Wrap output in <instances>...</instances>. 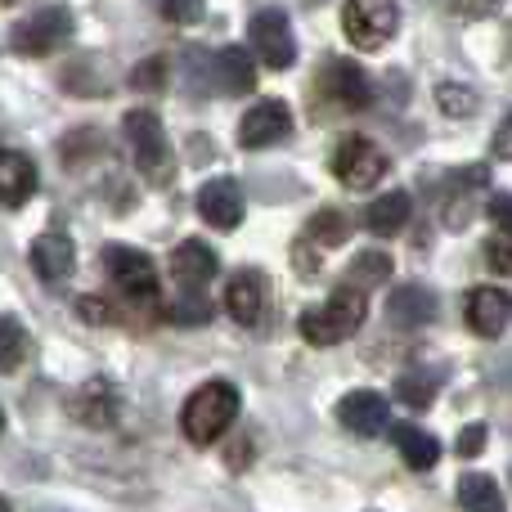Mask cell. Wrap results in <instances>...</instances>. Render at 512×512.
<instances>
[{
	"label": "cell",
	"instance_id": "cell-15",
	"mask_svg": "<svg viewBox=\"0 0 512 512\" xmlns=\"http://www.w3.org/2000/svg\"><path fill=\"white\" fill-rule=\"evenodd\" d=\"M512 324V292L504 288H472L468 292V328L477 337H499Z\"/></svg>",
	"mask_w": 512,
	"mask_h": 512
},
{
	"label": "cell",
	"instance_id": "cell-10",
	"mask_svg": "<svg viewBox=\"0 0 512 512\" xmlns=\"http://www.w3.org/2000/svg\"><path fill=\"white\" fill-rule=\"evenodd\" d=\"M292 135V113L283 99H261L248 108V117L239 122V144L243 149H270V144Z\"/></svg>",
	"mask_w": 512,
	"mask_h": 512
},
{
	"label": "cell",
	"instance_id": "cell-35",
	"mask_svg": "<svg viewBox=\"0 0 512 512\" xmlns=\"http://www.w3.org/2000/svg\"><path fill=\"white\" fill-rule=\"evenodd\" d=\"M490 221L499 234H512V194H495L490 198Z\"/></svg>",
	"mask_w": 512,
	"mask_h": 512
},
{
	"label": "cell",
	"instance_id": "cell-3",
	"mask_svg": "<svg viewBox=\"0 0 512 512\" xmlns=\"http://www.w3.org/2000/svg\"><path fill=\"white\" fill-rule=\"evenodd\" d=\"M122 122H126V140H131V149H135L140 176L149 180V185H167L176 162H171V144H167V131H162L158 113H153V108H131Z\"/></svg>",
	"mask_w": 512,
	"mask_h": 512
},
{
	"label": "cell",
	"instance_id": "cell-36",
	"mask_svg": "<svg viewBox=\"0 0 512 512\" xmlns=\"http://www.w3.org/2000/svg\"><path fill=\"white\" fill-rule=\"evenodd\" d=\"M481 445H486V423H472L468 432L459 436V459H477Z\"/></svg>",
	"mask_w": 512,
	"mask_h": 512
},
{
	"label": "cell",
	"instance_id": "cell-25",
	"mask_svg": "<svg viewBox=\"0 0 512 512\" xmlns=\"http://www.w3.org/2000/svg\"><path fill=\"white\" fill-rule=\"evenodd\" d=\"M436 387H441V373L436 369H409V373H400L396 396L405 400L409 409H427L436 400Z\"/></svg>",
	"mask_w": 512,
	"mask_h": 512
},
{
	"label": "cell",
	"instance_id": "cell-11",
	"mask_svg": "<svg viewBox=\"0 0 512 512\" xmlns=\"http://www.w3.org/2000/svg\"><path fill=\"white\" fill-rule=\"evenodd\" d=\"M203 63V77L216 81V90L221 95H248L256 86V68H252V54L243 50V45H221L216 54H207Z\"/></svg>",
	"mask_w": 512,
	"mask_h": 512
},
{
	"label": "cell",
	"instance_id": "cell-8",
	"mask_svg": "<svg viewBox=\"0 0 512 512\" xmlns=\"http://www.w3.org/2000/svg\"><path fill=\"white\" fill-rule=\"evenodd\" d=\"M333 176L346 189H373L387 176V153L369 140V135H346L333 149Z\"/></svg>",
	"mask_w": 512,
	"mask_h": 512
},
{
	"label": "cell",
	"instance_id": "cell-23",
	"mask_svg": "<svg viewBox=\"0 0 512 512\" xmlns=\"http://www.w3.org/2000/svg\"><path fill=\"white\" fill-rule=\"evenodd\" d=\"M391 441H396L405 468H414V472L436 468V459H441V441H436V436H427L423 427H414V423H396V427H391Z\"/></svg>",
	"mask_w": 512,
	"mask_h": 512
},
{
	"label": "cell",
	"instance_id": "cell-29",
	"mask_svg": "<svg viewBox=\"0 0 512 512\" xmlns=\"http://www.w3.org/2000/svg\"><path fill=\"white\" fill-rule=\"evenodd\" d=\"M0 337H5V346H0V369L14 373L18 364H23V355H27V333H23V324H18L14 315H5L0 319Z\"/></svg>",
	"mask_w": 512,
	"mask_h": 512
},
{
	"label": "cell",
	"instance_id": "cell-26",
	"mask_svg": "<svg viewBox=\"0 0 512 512\" xmlns=\"http://www.w3.org/2000/svg\"><path fill=\"white\" fill-rule=\"evenodd\" d=\"M391 279V256L387 252H360L351 261V270H346V283L351 288H378V283H387Z\"/></svg>",
	"mask_w": 512,
	"mask_h": 512
},
{
	"label": "cell",
	"instance_id": "cell-18",
	"mask_svg": "<svg viewBox=\"0 0 512 512\" xmlns=\"http://www.w3.org/2000/svg\"><path fill=\"white\" fill-rule=\"evenodd\" d=\"M27 256H32V270L41 274L45 283H63L72 274V265H77V248H72V239L59 230H45Z\"/></svg>",
	"mask_w": 512,
	"mask_h": 512
},
{
	"label": "cell",
	"instance_id": "cell-5",
	"mask_svg": "<svg viewBox=\"0 0 512 512\" xmlns=\"http://www.w3.org/2000/svg\"><path fill=\"white\" fill-rule=\"evenodd\" d=\"M68 36H72V14L59 5H45L9 27V50L23 54V59H45V54L63 50Z\"/></svg>",
	"mask_w": 512,
	"mask_h": 512
},
{
	"label": "cell",
	"instance_id": "cell-17",
	"mask_svg": "<svg viewBox=\"0 0 512 512\" xmlns=\"http://www.w3.org/2000/svg\"><path fill=\"white\" fill-rule=\"evenodd\" d=\"M68 414L77 418L81 427H113L117 423V391H113V382H104V378L86 382V387L68 400Z\"/></svg>",
	"mask_w": 512,
	"mask_h": 512
},
{
	"label": "cell",
	"instance_id": "cell-19",
	"mask_svg": "<svg viewBox=\"0 0 512 512\" xmlns=\"http://www.w3.org/2000/svg\"><path fill=\"white\" fill-rule=\"evenodd\" d=\"M216 270H221V256H216L207 243H198V239H185L176 252H171V274H176L185 288H203V283H212L216 279Z\"/></svg>",
	"mask_w": 512,
	"mask_h": 512
},
{
	"label": "cell",
	"instance_id": "cell-22",
	"mask_svg": "<svg viewBox=\"0 0 512 512\" xmlns=\"http://www.w3.org/2000/svg\"><path fill=\"white\" fill-rule=\"evenodd\" d=\"M409 212H414V203H409L405 189H391V194L373 198L369 212H364V225H369V234H378V239H391V234H400L409 225Z\"/></svg>",
	"mask_w": 512,
	"mask_h": 512
},
{
	"label": "cell",
	"instance_id": "cell-33",
	"mask_svg": "<svg viewBox=\"0 0 512 512\" xmlns=\"http://www.w3.org/2000/svg\"><path fill=\"white\" fill-rule=\"evenodd\" d=\"M162 18L167 23H198L203 18V0H162Z\"/></svg>",
	"mask_w": 512,
	"mask_h": 512
},
{
	"label": "cell",
	"instance_id": "cell-13",
	"mask_svg": "<svg viewBox=\"0 0 512 512\" xmlns=\"http://www.w3.org/2000/svg\"><path fill=\"white\" fill-rule=\"evenodd\" d=\"M198 216H203L212 230H239L243 221V194L230 176H216L198 189Z\"/></svg>",
	"mask_w": 512,
	"mask_h": 512
},
{
	"label": "cell",
	"instance_id": "cell-34",
	"mask_svg": "<svg viewBox=\"0 0 512 512\" xmlns=\"http://www.w3.org/2000/svg\"><path fill=\"white\" fill-rule=\"evenodd\" d=\"M77 310H81V319H86V324H117L113 306H104L99 297H81V301H77Z\"/></svg>",
	"mask_w": 512,
	"mask_h": 512
},
{
	"label": "cell",
	"instance_id": "cell-37",
	"mask_svg": "<svg viewBox=\"0 0 512 512\" xmlns=\"http://www.w3.org/2000/svg\"><path fill=\"white\" fill-rule=\"evenodd\" d=\"M490 149H495V158L499 162H512V113L499 122V131H495V140H490Z\"/></svg>",
	"mask_w": 512,
	"mask_h": 512
},
{
	"label": "cell",
	"instance_id": "cell-39",
	"mask_svg": "<svg viewBox=\"0 0 512 512\" xmlns=\"http://www.w3.org/2000/svg\"><path fill=\"white\" fill-rule=\"evenodd\" d=\"M499 0H459V9L463 14H472V18H481V14H490V9H495Z\"/></svg>",
	"mask_w": 512,
	"mask_h": 512
},
{
	"label": "cell",
	"instance_id": "cell-27",
	"mask_svg": "<svg viewBox=\"0 0 512 512\" xmlns=\"http://www.w3.org/2000/svg\"><path fill=\"white\" fill-rule=\"evenodd\" d=\"M346 234H351V221H346L342 212H333V207L315 212L306 225V243H324V248H342Z\"/></svg>",
	"mask_w": 512,
	"mask_h": 512
},
{
	"label": "cell",
	"instance_id": "cell-28",
	"mask_svg": "<svg viewBox=\"0 0 512 512\" xmlns=\"http://www.w3.org/2000/svg\"><path fill=\"white\" fill-rule=\"evenodd\" d=\"M436 104H441V113H450V117H468L481 108V99H477V90L459 86V81H441V86H436Z\"/></svg>",
	"mask_w": 512,
	"mask_h": 512
},
{
	"label": "cell",
	"instance_id": "cell-38",
	"mask_svg": "<svg viewBox=\"0 0 512 512\" xmlns=\"http://www.w3.org/2000/svg\"><path fill=\"white\" fill-rule=\"evenodd\" d=\"M225 463H230L234 472H243V468H248V463H252V445H248V441L230 445V459H225Z\"/></svg>",
	"mask_w": 512,
	"mask_h": 512
},
{
	"label": "cell",
	"instance_id": "cell-20",
	"mask_svg": "<svg viewBox=\"0 0 512 512\" xmlns=\"http://www.w3.org/2000/svg\"><path fill=\"white\" fill-rule=\"evenodd\" d=\"M387 319L400 328H423L436 319V297L423 288V283H400L387 297Z\"/></svg>",
	"mask_w": 512,
	"mask_h": 512
},
{
	"label": "cell",
	"instance_id": "cell-32",
	"mask_svg": "<svg viewBox=\"0 0 512 512\" xmlns=\"http://www.w3.org/2000/svg\"><path fill=\"white\" fill-rule=\"evenodd\" d=\"M486 265L495 274H512V234H495L486 243Z\"/></svg>",
	"mask_w": 512,
	"mask_h": 512
},
{
	"label": "cell",
	"instance_id": "cell-4",
	"mask_svg": "<svg viewBox=\"0 0 512 512\" xmlns=\"http://www.w3.org/2000/svg\"><path fill=\"white\" fill-rule=\"evenodd\" d=\"M104 270L113 279V288L126 297V306L135 310L158 306V265L149 261V252L113 243V248H104Z\"/></svg>",
	"mask_w": 512,
	"mask_h": 512
},
{
	"label": "cell",
	"instance_id": "cell-24",
	"mask_svg": "<svg viewBox=\"0 0 512 512\" xmlns=\"http://www.w3.org/2000/svg\"><path fill=\"white\" fill-rule=\"evenodd\" d=\"M459 508L463 512H504L499 481L486 477V472H463L459 477Z\"/></svg>",
	"mask_w": 512,
	"mask_h": 512
},
{
	"label": "cell",
	"instance_id": "cell-6",
	"mask_svg": "<svg viewBox=\"0 0 512 512\" xmlns=\"http://www.w3.org/2000/svg\"><path fill=\"white\" fill-rule=\"evenodd\" d=\"M400 27L396 0H346L342 9V32L355 50H382Z\"/></svg>",
	"mask_w": 512,
	"mask_h": 512
},
{
	"label": "cell",
	"instance_id": "cell-31",
	"mask_svg": "<svg viewBox=\"0 0 512 512\" xmlns=\"http://www.w3.org/2000/svg\"><path fill=\"white\" fill-rule=\"evenodd\" d=\"M212 315V306H207L203 297H185V301H176V306H167V319H176V324H203V319Z\"/></svg>",
	"mask_w": 512,
	"mask_h": 512
},
{
	"label": "cell",
	"instance_id": "cell-14",
	"mask_svg": "<svg viewBox=\"0 0 512 512\" xmlns=\"http://www.w3.org/2000/svg\"><path fill=\"white\" fill-rule=\"evenodd\" d=\"M319 86H324L342 108H369L373 104V77L355 59H328Z\"/></svg>",
	"mask_w": 512,
	"mask_h": 512
},
{
	"label": "cell",
	"instance_id": "cell-21",
	"mask_svg": "<svg viewBox=\"0 0 512 512\" xmlns=\"http://www.w3.org/2000/svg\"><path fill=\"white\" fill-rule=\"evenodd\" d=\"M32 194H36V162L18 149H5L0 153V198H5V207L14 212Z\"/></svg>",
	"mask_w": 512,
	"mask_h": 512
},
{
	"label": "cell",
	"instance_id": "cell-7",
	"mask_svg": "<svg viewBox=\"0 0 512 512\" xmlns=\"http://www.w3.org/2000/svg\"><path fill=\"white\" fill-rule=\"evenodd\" d=\"M248 41H252V54L265 68L283 72L297 63V36H292V23L283 9H256L248 23Z\"/></svg>",
	"mask_w": 512,
	"mask_h": 512
},
{
	"label": "cell",
	"instance_id": "cell-12",
	"mask_svg": "<svg viewBox=\"0 0 512 512\" xmlns=\"http://www.w3.org/2000/svg\"><path fill=\"white\" fill-rule=\"evenodd\" d=\"M337 423L355 436H382L391 432V405L378 391H351L337 400Z\"/></svg>",
	"mask_w": 512,
	"mask_h": 512
},
{
	"label": "cell",
	"instance_id": "cell-1",
	"mask_svg": "<svg viewBox=\"0 0 512 512\" xmlns=\"http://www.w3.org/2000/svg\"><path fill=\"white\" fill-rule=\"evenodd\" d=\"M239 405L243 400H239V387H234V382H225V378L203 382V387L185 400V409H180V427H185V436L194 445H212L216 436L239 418Z\"/></svg>",
	"mask_w": 512,
	"mask_h": 512
},
{
	"label": "cell",
	"instance_id": "cell-9",
	"mask_svg": "<svg viewBox=\"0 0 512 512\" xmlns=\"http://www.w3.org/2000/svg\"><path fill=\"white\" fill-rule=\"evenodd\" d=\"M481 194H490V171L486 167H463L450 176L441 198V221L445 230H468L481 212Z\"/></svg>",
	"mask_w": 512,
	"mask_h": 512
},
{
	"label": "cell",
	"instance_id": "cell-2",
	"mask_svg": "<svg viewBox=\"0 0 512 512\" xmlns=\"http://www.w3.org/2000/svg\"><path fill=\"white\" fill-rule=\"evenodd\" d=\"M364 315H369L364 292L351 288V283H342L324 306H310L306 315H301V337H306L310 346H337V342H346V337L360 333Z\"/></svg>",
	"mask_w": 512,
	"mask_h": 512
},
{
	"label": "cell",
	"instance_id": "cell-16",
	"mask_svg": "<svg viewBox=\"0 0 512 512\" xmlns=\"http://www.w3.org/2000/svg\"><path fill=\"white\" fill-rule=\"evenodd\" d=\"M225 310H230L234 324H243V328L261 324V315H265V274L261 270L234 274L230 288H225Z\"/></svg>",
	"mask_w": 512,
	"mask_h": 512
},
{
	"label": "cell",
	"instance_id": "cell-30",
	"mask_svg": "<svg viewBox=\"0 0 512 512\" xmlns=\"http://www.w3.org/2000/svg\"><path fill=\"white\" fill-rule=\"evenodd\" d=\"M131 86L135 90H162L167 86V59H144L140 68L131 72Z\"/></svg>",
	"mask_w": 512,
	"mask_h": 512
}]
</instances>
